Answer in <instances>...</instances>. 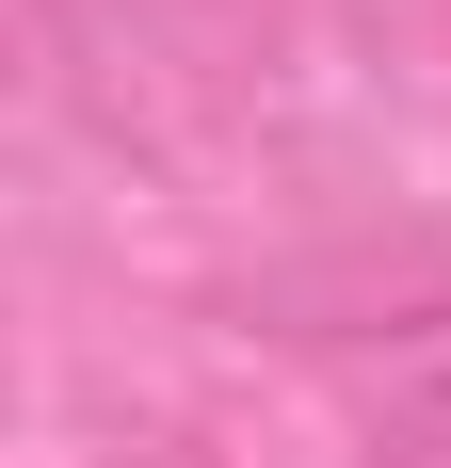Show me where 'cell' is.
I'll list each match as a JSON object with an SVG mask.
<instances>
[{"label": "cell", "mask_w": 451, "mask_h": 468, "mask_svg": "<svg viewBox=\"0 0 451 468\" xmlns=\"http://www.w3.org/2000/svg\"><path fill=\"white\" fill-rule=\"evenodd\" d=\"M65 16H97V33H130V16H178V0H65Z\"/></svg>", "instance_id": "cell-2"}, {"label": "cell", "mask_w": 451, "mask_h": 468, "mask_svg": "<svg viewBox=\"0 0 451 468\" xmlns=\"http://www.w3.org/2000/svg\"><path fill=\"white\" fill-rule=\"evenodd\" d=\"M387 468H451V404H419V420H387Z\"/></svg>", "instance_id": "cell-1"}]
</instances>
